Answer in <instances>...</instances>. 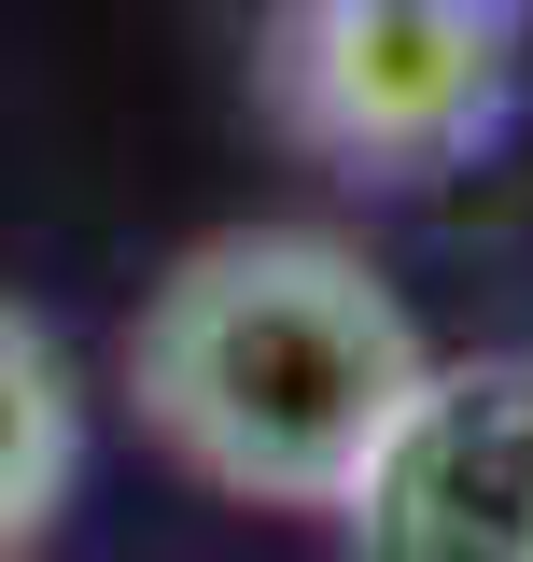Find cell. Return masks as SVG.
Returning a JSON list of instances; mask_svg holds the SVG:
<instances>
[{
	"mask_svg": "<svg viewBox=\"0 0 533 562\" xmlns=\"http://www.w3.org/2000/svg\"><path fill=\"white\" fill-rule=\"evenodd\" d=\"M520 14L506 0H281L266 113L351 183H421L506 127Z\"/></svg>",
	"mask_w": 533,
	"mask_h": 562,
	"instance_id": "2",
	"label": "cell"
},
{
	"mask_svg": "<svg viewBox=\"0 0 533 562\" xmlns=\"http://www.w3.org/2000/svg\"><path fill=\"white\" fill-rule=\"evenodd\" d=\"M407 295L324 225H225L140 295L127 394L140 436L225 506H337L421 394Z\"/></svg>",
	"mask_w": 533,
	"mask_h": 562,
	"instance_id": "1",
	"label": "cell"
},
{
	"mask_svg": "<svg viewBox=\"0 0 533 562\" xmlns=\"http://www.w3.org/2000/svg\"><path fill=\"white\" fill-rule=\"evenodd\" d=\"M70 479H84V394H70V351L0 295V562H29L57 535Z\"/></svg>",
	"mask_w": 533,
	"mask_h": 562,
	"instance_id": "4",
	"label": "cell"
},
{
	"mask_svg": "<svg viewBox=\"0 0 533 562\" xmlns=\"http://www.w3.org/2000/svg\"><path fill=\"white\" fill-rule=\"evenodd\" d=\"M351 562H533V351L421 366L365 479L337 492Z\"/></svg>",
	"mask_w": 533,
	"mask_h": 562,
	"instance_id": "3",
	"label": "cell"
}]
</instances>
